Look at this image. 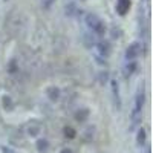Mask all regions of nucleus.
<instances>
[{"label":"nucleus","instance_id":"nucleus-1","mask_svg":"<svg viewBox=\"0 0 153 153\" xmlns=\"http://www.w3.org/2000/svg\"><path fill=\"white\" fill-rule=\"evenodd\" d=\"M144 103H146V92L143 91V89H139L136 97H135L133 110H132V123H133V126L139 124V121H141V113H143Z\"/></svg>","mask_w":153,"mask_h":153},{"label":"nucleus","instance_id":"nucleus-2","mask_svg":"<svg viewBox=\"0 0 153 153\" xmlns=\"http://www.w3.org/2000/svg\"><path fill=\"white\" fill-rule=\"evenodd\" d=\"M139 54H141V43L135 42V43L129 45V46H127V49H126V54H124L126 61H135Z\"/></svg>","mask_w":153,"mask_h":153},{"label":"nucleus","instance_id":"nucleus-3","mask_svg":"<svg viewBox=\"0 0 153 153\" xmlns=\"http://www.w3.org/2000/svg\"><path fill=\"white\" fill-rule=\"evenodd\" d=\"M25 133L29 138H37L42 133V124L37 121H29L26 126H25Z\"/></svg>","mask_w":153,"mask_h":153},{"label":"nucleus","instance_id":"nucleus-4","mask_svg":"<svg viewBox=\"0 0 153 153\" xmlns=\"http://www.w3.org/2000/svg\"><path fill=\"white\" fill-rule=\"evenodd\" d=\"M110 86H112V97H113V104L117 107V110H121L123 104H121V95H120V87H118V83L112 80L110 81Z\"/></svg>","mask_w":153,"mask_h":153},{"label":"nucleus","instance_id":"nucleus-5","mask_svg":"<svg viewBox=\"0 0 153 153\" xmlns=\"http://www.w3.org/2000/svg\"><path fill=\"white\" fill-rule=\"evenodd\" d=\"M89 117H91V112H89L87 107H80V109H76V110L74 112V120H75L76 123H80V124L86 123V121L89 120Z\"/></svg>","mask_w":153,"mask_h":153},{"label":"nucleus","instance_id":"nucleus-6","mask_svg":"<svg viewBox=\"0 0 153 153\" xmlns=\"http://www.w3.org/2000/svg\"><path fill=\"white\" fill-rule=\"evenodd\" d=\"M95 46H97V52H98L100 57L107 58V57L110 55V43H109V42L101 40V42H98Z\"/></svg>","mask_w":153,"mask_h":153},{"label":"nucleus","instance_id":"nucleus-7","mask_svg":"<svg viewBox=\"0 0 153 153\" xmlns=\"http://www.w3.org/2000/svg\"><path fill=\"white\" fill-rule=\"evenodd\" d=\"M46 98L51 101V103H57V101L61 98V91L57 86H49L46 89Z\"/></svg>","mask_w":153,"mask_h":153},{"label":"nucleus","instance_id":"nucleus-8","mask_svg":"<svg viewBox=\"0 0 153 153\" xmlns=\"http://www.w3.org/2000/svg\"><path fill=\"white\" fill-rule=\"evenodd\" d=\"M132 3H130V0H118L117 2V12L120 16H126L127 12H129Z\"/></svg>","mask_w":153,"mask_h":153},{"label":"nucleus","instance_id":"nucleus-9","mask_svg":"<svg viewBox=\"0 0 153 153\" xmlns=\"http://www.w3.org/2000/svg\"><path fill=\"white\" fill-rule=\"evenodd\" d=\"M146 143H147V130L144 127H139L136 132V144H138V147H144Z\"/></svg>","mask_w":153,"mask_h":153},{"label":"nucleus","instance_id":"nucleus-10","mask_svg":"<svg viewBox=\"0 0 153 153\" xmlns=\"http://www.w3.org/2000/svg\"><path fill=\"white\" fill-rule=\"evenodd\" d=\"M65 12H66L68 17H75L76 14H78V12L81 14L83 11H78V8H76V5H75L74 2H69V3L65 6Z\"/></svg>","mask_w":153,"mask_h":153},{"label":"nucleus","instance_id":"nucleus-11","mask_svg":"<svg viewBox=\"0 0 153 153\" xmlns=\"http://www.w3.org/2000/svg\"><path fill=\"white\" fill-rule=\"evenodd\" d=\"M49 146H51V144H49V141H48V138H38L37 143H35V147H37V150L40 152V153L48 152Z\"/></svg>","mask_w":153,"mask_h":153},{"label":"nucleus","instance_id":"nucleus-12","mask_svg":"<svg viewBox=\"0 0 153 153\" xmlns=\"http://www.w3.org/2000/svg\"><path fill=\"white\" fill-rule=\"evenodd\" d=\"M84 22H86V25H87V28H94L95 25L100 22V17L97 16V14H94V12H89V14L84 17Z\"/></svg>","mask_w":153,"mask_h":153},{"label":"nucleus","instance_id":"nucleus-13","mask_svg":"<svg viewBox=\"0 0 153 153\" xmlns=\"http://www.w3.org/2000/svg\"><path fill=\"white\" fill-rule=\"evenodd\" d=\"M2 107H3L6 112L14 110V101H12V98H11L9 95H3V97H2Z\"/></svg>","mask_w":153,"mask_h":153},{"label":"nucleus","instance_id":"nucleus-14","mask_svg":"<svg viewBox=\"0 0 153 153\" xmlns=\"http://www.w3.org/2000/svg\"><path fill=\"white\" fill-rule=\"evenodd\" d=\"M92 32H94L95 35H100V37L104 35V34H106V23L100 20V22L95 25V26L92 28Z\"/></svg>","mask_w":153,"mask_h":153},{"label":"nucleus","instance_id":"nucleus-15","mask_svg":"<svg viewBox=\"0 0 153 153\" xmlns=\"http://www.w3.org/2000/svg\"><path fill=\"white\" fill-rule=\"evenodd\" d=\"M135 71H136V63L135 61H127L124 65V75L126 76H130Z\"/></svg>","mask_w":153,"mask_h":153},{"label":"nucleus","instance_id":"nucleus-16","mask_svg":"<svg viewBox=\"0 0 153 153\" xmlns=\"http://www.w3.org/2000/svg\"><path fill=\"white\" fill-rule=\"evenodd\" d=\"M63 135H65V138H68V139H74L76 136V130L72 126H65L63 127Z\"/></svg>","mask_w":153,"mask_h":153},{"label":"nucleus","instance_id":"nucleus-17","mask_svg":"<svg viewBox=\"0 0 153 153\" xmlns=\"http://www.w3.org/2000/svg\"><path fill=\"white\" fill-rule=\"evenodd\" d=\"M83 43L87 49H92V46H95V38L92 37V34H84L83 35Z\"/></svg>","mask_w":153,"mask_h":153},{"label":"nucleus","instance_id":"nucleus-18","mask_svg":"<svg viewBox=\"0 0 153 153\" xmlns=\"http://www.w3.org/2000/svg\"><path fill=\"white\" fill-rule=\"evenodd\" d=\"M8 74L9 75H19V65H17V61L16 60H11L9 61V65H8Z\"/></svg>","mask_w":153,"mask_h":153},{"label":"nucleus","instance_id":"nucleus-19","mask_svg":"<svg viewBox=\"0 0 153 153\" xmlns=\"http://www.w3.org/2000/svg\"><path fill=\"white\" fill-rule=\"evenodd\" d=\"M98 81H100V84L101 86H104L107 81H109V74L104 71V72H100V75H98Z\"/></svg>","mask_w":153,"mask_h":153},{"label":"nucleus","instance_id":"nucleus-20","mask_svg":"<svg viewBox=\"0 0 153 153\" xmlns=\"http://www.w3.org/2000/svg\"><path fill=\"white\" fill-rule=\"evenodd\" d=\"M110 35H112L113 40H118V38H121L123 32H121L120 28H112V29H110Z\"/></svg>","mask_w":153,"mask_h":153},{"label":"nucleus","instance_id":"nucleus-21","mask_svg":"<svg viewBox=\"0 0 153 153\" xmlns=\"http://www.w3.org/2000/svg\"><path fill=\"white\" fill-rule=\"evenodd\" d=\"M54 2H55V0H42V8L43 9H49L51 6H52Z\"/></svg>","mask_w":153,"mask_h":153},{"label":"nucleus","instance_id":"nucleus-22","mask_svg":"<svg viewBox=\"0 0 153 153\" xmlns=\"http://www.w3.org/2000/svg\"><path fill=\"white\" fill-rule=\"evenodd\" d=\"M94 127H91V129L86 130V141H91V139H94Z\"/></svg>","mask_w":153,"mask_h":153},{"label":"nucleus","instance_id":"nucleus-23","mask_svg":"<svg viewBox=\"0 0 153 153\" xmlns=\"http://www.w3.org/2000/svg\"><path fill=\"white\" fill-rule=\"evenodd\" d=\"M0 150H2V153H16L11 147H6V146H2V147H0Z\"/></svg>","mask_w":153,"mask_h":153},{"label":"nucleus","instance_id":"nucleus-24","mask_svg":"<svg viewBox=\"0 0 153 153\" xmlns=\"http://www.w3.org/2000/svg\"><path fill=\"white\" fill-rule=\"evenodd\" d=\"M60 153H75L72 149H63V150H60Z\"/></svg>","mask_w":153,"mask_h":153},{"label":"nucleus","instance_id":"nucleus-25","mask_svg":"<svg viewBox=\"0 0 153 153\" xmlns=\"http://www.w3.org/2000/svg\"><path fill=\"white\" fill-rule=\"evenodd\" d=\"M146 153H150V146H147V147H146Z\"/></svg>","mask_w":153,"mask_h":153},{"label":"nucleus","instance_id":"nucleus-26","mask_svg":"<svg viewBox=\"0 0 153 153\" xmlns=\"http://www.w3.org/2000/svg\"><path fill=\"white\" fill-rule=\"evenodd\" d=\"M5 2H6V0H5Z\"/></svg>","mask_w":153,"mask_h":153}]
</instances>
